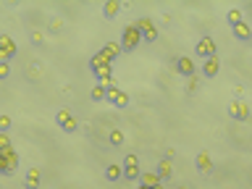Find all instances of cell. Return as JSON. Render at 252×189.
Instances as JSON below:
<instances>
[{
  "instance_id": "20",
  "label": "cell",
  "mask_w": 252,
  "mask_h": 189,
  "mask_svg": "<svg viewBox=\"0 0 252 189\" xmlns=\"http://www.w3.org/2000/svg\"><path fill=\"white\" fill-rule=\"evenodd\" d=\"M108 142H111L113 147H121L124 145V132H121V129H113V132L108 134Z\"/></svg>"
},
{
  "instance_id": "28",
  "label": "cell",
  "mask_w": 252,
  "mask_h": 189,
  "mask_svg": "<svg viewBox=\"0 0 252 189\" xmlns=\"http://www.w3.org/2000/svg\"><path fill=\"white\" fill-rule=\"evenodd\" d=\"M152 189H163V184H158V187H152Z\"/></svg>"
},
{
  "instance_id": "10",
  "label": "cell",
  "mask_w": 252,
  "mask_h": 189,
  "mask_svg": "<svg viewBox=\"0 0 252 189\" xmlns=\"http://www.w3.org/2000/svg\"><path fill=\"white\" fill-rule=\"evenodd\" d=\"M195 163H197V171L202 173V176H210V173H213V160H210V153H208V150H200L197 158H195Z\"/></svg>"
},
{
  "instance_id": "3",
  "label": "cell",
  "mask_w": 252,
  "mask_h": 189,
  "mask_svg": "<svg viewBox=\"0 0 252 189\" xmlns=\"http://www.w3.org/2000/svg\"><path fill=\"white\" fill-rule=\"evenodd\" d=\"M216 53H218V48H216V40L213 37H200L197 40V45H195V55H200V58H216Z\"/></svg>"
},
{
  "instance_id": "30",
  "label": "cell",
  "mask_w": 252,
  "mask_h": 189,
  "mask_svg": "<svg viewBox=\"0 0 252 189\" xmlns=\"http://www.w3.org/2000/svg\"><path fill=\"white\" fill-rule=\"evenodd\" d=\"M179 189H184V187H179Z\"/></svg>"
},
{
  "instance_id": "21",
  "label": "cell",
  "mask_w": 252,
  "mask_h": 189,
  "mask_svg": "<svg viewBox=\"0 0 252 189\" xmlns=\"http://www.w3.org/2000/svg\"><path fill=\"white\" fill-rule=\"evenodd\" d=\"M89 97H92L95 103H98V100H105V87H102V84H95L92 92H89Z\"/></svg>"
},
{
  "instance_id": "7",
  "label": "cell",
  "mask_w": 252,
  "mask_h": 189,
  "mask_svg": "<svg viewBox=\"0 0 252 189\" xmlns=\"http://www.w3.org/2000/svg\"><path fill=\"white\" fill-rule=\"evenodd\" d=\"M229 116H231V119H236V121H247L250 119V105L244 100H231Z\"/></svg>"
},
{
  "instance_id": "17",
  "label": "cell",
  "mask_w": 252,
  "mask_h": 189,
  "mask_svg": "<svg viewBox=\"0 0 252 189\" xmlns=\"http://www.w3.org/2000/svg\"><path fill=\"white\" fill-rule=\"evenodd\" d=\"M231 32H234V37H236V40H242V42H247L250 37H252V29H250L247 21H242V24H236V27H231Z\"/></svg>"
},
{
  "instance_id": "26",
  "label": "cell",
  "mask_w": 252,
  "mask_h": 189,
  "mask_svg": "<svg viewBox=\"0 0 252 189\" xmlns=\"http://www.w3.org/2000/svg\"><path fill=\"white\" fill-rule=\"evenodd\" d=\"M195 89H197V76H192L189 84H186V92H195Z\"/></svg>"
},
{
  "instance_id": "29",
  "label": "cell",
  "mask_w": 252,
  "mask_h": 189,
  "mask_svg": "<svg viewBox=\"0 0 252 189\" xmlns=\"http://www.w3.org/2000/svg\"><path fill=\"white\" fill-rule=\"evenodd\" d=\"M137 189H147V187H142V184H139V187H137Z\"/></svg>"
},
{
  "instance_id": "9",
  "label": "cell",
  "mask_w": 252,
  "mask_h": 189,
  "mask_svg": "<svg viewBox=\"0 0 252 189\" xmlns=\"http://www.w3.org/2000/svg\"><path fill=\"white\" fill-rule=\"evenodd\" d=\"M121 53H124V50H121V42H105V45H102V48H100V58H102V61H108V63H113L116 61V58H118Z\"/></svg>"
},
{
  "instance_id": "16",
  "label": "cell",
  "mask_w": 252,
  "mask_h": 189,
  "mask_svg": "<svg viewBox=\"0 0 252 189\" xmlns=\"http://www.w3.org/2000/svg\"><path fill=\"white\" fill-rule=\"evenodd\" d=\"M139 181H142V187H147V189L163 184V181H160V176L155 173V171H142V173H139Z\"/></svg>"
},
{
  "instance_id": "6",
  "label": "cell",
  "mask_w": 252,
  "mask_h": 189,
  "mask_svg": "<svg viewBox=\"0 0 252 189\" xmlns=\"http://www.w3.org/2000/svg\"><path fill=\"white\" fill-rule=\"evenodd\" d=\"M16 55V42L11 40V34H0V63H8Z\"/></svg>"
},
{
  "instance_id": "27",
  "label": "cell",
  "mask_w": 252,
  "mask_h": 189,
  "mask_svg": "<svg viewBox=\"0 0 252 189\" xmlns=\"http://www.w3.org/2000/svg\"><path fill=\"white\" fill-rule=\"evenodd\" d=\"M32 42H34V45H40V42H42V37H40V32H32Z\"/></svg>"
},
{
  "instance_id": "12",
  "label": "cell",
  "mask_w": 252,
  "mask_h": 189,
  "mask_svg": "<svg viewBox=\"0 0 252 189\" xmlns=\"http://www.w3.org/2000/svg\"><path fill=\"white\" fill-rule=\"evenodd\" d=\"M24 187H27V189H40L42 187V171H40V168H29L27 179H24Z\"/></svg>"
},
{
  "instance_id": "1",
  "label": "cell",
  "mask_w": 252,
  "mask_h": 189,
  "mask_svg": "<svg viewBox=\"0 0 252 189\" xmlns=\"http://www.w3.org/2000/svg\"><path fill=\"white\" fill-rule=\"evenodd\" d=\"M139 42H142L139 29L134 27V24H129V27L124 29V37H121V50H124V53H132V50L139 48Z\"/></svg>"
},
{
  "instance_id": "25",
  "label": "cell",
  "mask_w": 252,
  "mask_h": 189,
  "mask_svg": "<svg viewBox=\"0 0 252 189\" xmlns=\"http://www.w3.org/2000/svg\"><path fill=\"white\" fill-rule=\"evenodd\" d=\"M11 76V63H0V79H8Z\"/></svg>"
},
{
  "instance_id": "22",
  "label": "cell",
  "mask_w": 252,
  "mask_h": 189,
  "mask_svg": "<svg viewBox=\"0 0 252 189\" xmlns=\"http://www.w3.org/2000/svg\"><path fill=\"white\" fill-rule=\"evenodd\" d=\"M5 150H11V137L5 132H0V153H5Z\"/></svg>"
},
{
  "instance_id": "23",
  "label": "cell",
  "mask_w": 252,
  "mask_h": 189,
  "mask_svg": "<svg viewBox=\"0 0 252 189\" xmlns=\"http://www.w3.org/2000/svg\"><path fill=\"white\" fill-rule=\"evenodd\" d=\"M11 123H14V121H11V116H0V132H5V134H8Z\"/></svg>"
},
{
  "instance_id": "8",
  "label": "cell",
  "mask_w": 252,
  "mask_h": 189,
  "mask_svg": "<svg viewBox=\"0 0 252 189\" xmlns=\"http://www.w3.org/2000/svg\"><path fill=\"white\" fill-rule=\"evenodd\" d=\"M105 100L111 103V105H116V108H126V105H129L126 92H121L118 87H108V89H105Z\"/></svg>"
},
{
  "instance_id": "4",
  "label": "cell",
  "mask_w": 252,
  "mask_h": 189,
  "mask_svg": "<svg viewBox=\"0 0 252 189\" xmlns=\"http://www.w3.org/2000/svg\"><path fill=\"white\" fill-rule=\"evenodd\" d=\"M121 166H124V179L126 181H137L139 179L142 171H139V158H137V155H126Z\"/></svg>"
},
{
  "instance_id": "24",
  "label": "cell",
  "mask_w": 252,
  "mask_h": 189,
  "mask_svg": "<svg viewBox=\"0 0 252 189\" xmlns=\"http://www.w3.org/2000/svg\"><path fill=\"white\" fill-rule=\"evenodd\" d=\"M0 176H8V160H5V153H0Z\"/></svg>"
},
{
  "instance_id": "2",
  "label": "cell",
  "mask_w": 252,
  "mask_h": 189,
  "mask_svg": "<svg viewBox=\"0 0 252 189\" xmlns=\"http://www.w3.org/2000/svg\"><path fill=\"white\" fill-rule=\"evenodd\" d=\"M134 27L139 29V34H142V40H145V42H155V40H158V29H155L152 18L142 16V18H137V21H134Z\"/></svg>"
},
{
  "instance_id": "15",
  "label": "cell",
  "mask_w": 252,
  "mask_h": 189,
  "mask_svg": "<svg viewBox=\"0 0 252 189\" xmlns=\"http://www.w3.org/2000/svg\"><path fill=\"white\" fill-rule=\"evenodd\" d=\"M218 69H221V61L216 58H208V61L202 63V76H208V79H213V76H218Z\"/></svg>"
},
{
  "instance_id": "5",
  "label": "cell",
  "mask_w": 252,
  "mask_h": 189,
  "mask_svg": "<svg viewBox=\"0 0 252 189\" xmlns=\"http://www.w3.org/2000/svg\"><path fill=\"white\" fill-rule=\"evenodd\" d=\"M55 121H58V126H61L66 134H74L76 129H79V121H76L74 116L68 113V110H58V113H55Z\"/></svg>"
},
{
  "instance_id": "11",
  "label": "cell",
  "mask_w": 252,
  "mask_h": 189,
  "mask_svg": "<svg viewBox=\"0 0 252 189\" xmlns=\"http://www.w3.org/2000/svg\"><path fill=\"white\" fill-rule=\"evenodd\" d=\"M176 71H179L182 76H189V79H192V76H195V61H192L189 55L176 58Z\"/></svg>"
},
{
  "instance_id": "19",
  "label": "cell",
  "mask_w": 252,
  "mask_h": 189,
  "mask_svg": "<svg viewBox=\"0 0 252 189\" xmlns=\"http://www.w3.org/2000/svg\"><path fill=\"white\" fill-rule=\"evenodd\" d=\"M226 21H229L231 27H236V24H242V21H244V14H242V8H231L229 14H226Z\"/></svg>"
},
{
  "instance_id": "13",
  "label": "cell",
  "mask_w": 252,
  "mask_h": 189,
  "mask_svg": "<svg viewBox=\"0 0 252 189\" xmlns=\"http://www.w3.org/2000/svg\"><path fill=\"white\" fill-rule=\"evenodd\" d=\"M105 179L108 181H121L124 179V166H121V163H108L105 166Z\"/></svg>"
},
{
  "instance_id": "14",
  "label": "cell",
  "mask_w": 252,
  "mask_h": 189,
  "mask_svg": "<svg viewBox=\"0 0 252 189\" xmlns=\"http://www.w3.org/2000/svg\"><path fill=\"white\" fill-rule=\"evenodd\" d=\"M121 8H124V3H118V0H108V3L102 5V16L111 21V18H116V16L121 14Z\"/></svg>"
},
{
  "instance_id": "18",
  "label": "cell",
  "mask_w": 252,
  "mask_h": 189,
  "mask_svg": "<svg viewBox=\"0 0 252 189\" xmlns=\"http://www.w3.org/2000/svg\"><path fill=\"white\" fill-rule=\"evenodd\" d=\"M155 173H158L160 176V181H168V179H171V173H173V168H171V160H160L158 163V171H155Z\"/></svg>"
}]
</instances>
